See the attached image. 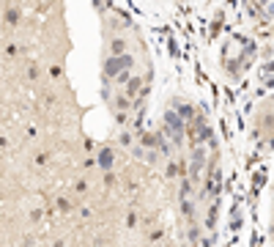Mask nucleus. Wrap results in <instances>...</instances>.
Wrapping results in <instances>:
<instances>
[{
    "label": "nucleus",
    "mask_w": 274,
    "mask_h": 247,
    "mask_svg": "<svg viewBox=\"0 0 274 247\" xmlns=\"http://www.w3.org/2000/svg\"><path fill=\"white\" fill-rule=\"evenodd\" d=\"M129 39L126 36H112L110 39V44H107V50H110V55H126L129 52Z\"/></svg>",
    "instance_id": "f03ea898"
},
{
    "label": "nucleus",
    "mask_w": 274,
    "mask_h": 247,
    "mask_svg": "<svg viewBox=\"0 0 274 247\" xmlns=\"http://www.w3.org/2000/svg\"><path fill=\"white\" fill-rule=\"evenodd\" d=\"M6 22H9V25H17V22H19V9H14V6H11V9L6 11Z\"/></svg>",
    "instance_id": "20e7f679"
},
{
    "label": "nucleus",
    "mask_w": 274,
    "mask_h": 247,
    "mask_svg": "<svg viewBox=\"0 0 274 247\" xmlns=\"http://www.w3.org/2000/svg\"><path fill=\"white\" fill-rule=\"evenodd\" d=\"M134 69V55L126 52V55H107L104 58V77L115 80L121 74H132Z\"/></svg>",
    "instance_id": "f257e3e1"
},
{
    "label": "nucleus",
    "mask_w": 274,
    "mask_h": 247,
    "mask_svg": "<svg viewBox=\"0 0 274 247\" xmlns=\"http://www.w3.org/2000/svg\"><path fill=\"white\" fill-rule=\"evenodd\" d=\"M99 165H102V170H110V165H112V151H110V148H102Z\"/></svg>",
    "instance_id": "7ed1b4c3"
}]
</instances>
